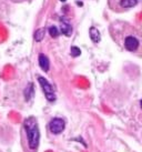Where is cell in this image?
I'll use <instances>...</instances> for the list:
<instances>
[{"label": "cell", "mask_w": 142, "mask_h": 152, "mask_svg": "<svg viewBox=\"0 0 142 152\" xmlns=\"http://www.w3.org/2000/svg\"><path fill=\"white\" fill-rule=\"evenodd\" d=\"M110 36L122 49L142 58V29L127 21L117 20L109 27Z\"/></svg>", "instance_id": "6da1fadb"}, {"label": "cell", "mask_w": 142, "mask_h": 152, "mask_svg": "<svg viewBox=\"0 0 142 152\" xmlns=\"http://www.w3.org/2000/svg\"><path fill=\"white\" fill-rule=\"evenodd\" d=\"M23 130L27 138L28 148L32 151H37L40 141V130L38 127L37 119L34 117H29L23 121Z\"/></svg>", "instance_id": "7a4b0ae2"}, {"label": "cell", "mask_w": 142, "mask_h": 152, "mask_svg": "<svg viewBox=\"0 0 142 152\" xmlns=\"http://www.w3.org/2000/svg\"><path fill=\"white\" fill-rule=\"evenodd\" d=\"M138 0H108L109 8L114 12H124L129 9L135 7Z\"/></svg>", "instance_id": "3957f363"}, {"label": "cell", "mask_w": 142, "mask_h": 152, "mask_svg": "<svg viewBox=\"0 0 142 152\" xmlns=\"http://www.w3.org/2000/svg\"><path fill=\"white\" fill-rule=\"evenodd\" d=\"M38 81H39V83L41 86L42 88V91L45 93V96H46L47 100L50 102H53L56 100V93H54V90L52 88V86L48 82L47 79H45L43 77H38Z\"/></svg>", "instance_id": "277c9868"}, {"label": "cell", "mask_w": 142, "mask_h": 152, "mask_svg": "<svg viewBox=\"0 0 142 152\" xmlns=\"http://www.w3.org/2000/svg\"><path fill=\"white\" fill-rule=\"evenodd\" d=\"M66 123L61 118H54L52 119L49 123V129L53 134H59L64 130Z\"/></svg>", "instance_id": "5b68a950"}, {"label": "cell", "mask_w": 142, "mask_h": 152, "mask_svg": "<svg viewBox=\"0 0 142 152\" xmlns=\"http://www.w3.org/2000/svg\"><path fill=\"white\" fill-rule=\"evenodd\" d=\"M38 61H39V66L45 72H48L50 69V61L48 59V57L43 53H40L38 57Z\"/></svg>", "instance_id": "8992f818"}, {"label": "cell", "mask_w": 142, "mask_h": 152, "mask_svg": "<svg viewBox=\"0 0 142 152\" xmlns=\"http://www.w3.org/2000/svg\"><path fill=\"white\" fill-rule=\"evenodd\" d=\"M60 32L67 37H70L71 34H72V27L68 21L66 20H61V23H60Z\"/></svg>", "instance_id": "52a82bcc"}, {"label": "cell", "mask_w": 142, "mask_h": 152, "mask_svg": "<svg viewBox=\"0 0 142 152\" xmlns=\"http://www.w3.org/2000/svg\"><path fill=\"white\" fill-rule=\"evenodd\" d=\"M89 36H90V38H91L92 42H94V43L100 42V40H101L100 31L97 29L96 27H91V28L89 29Z\"/></svg>", "instance_id": "ba28073f"}, {"label": "cell", "mask_w": 142, "mask_h": 152, "mask_svg": "<svg viewBox=\"0 0 142 152\" xmlns=\"http://www.w3.org/2000/svg\"><path fill=\"white\" fill-rule=\"evenodd\" d=\"M45 36H46V28H39L38 30H36V32H34V41L40 42V41L43 40Z\"/></svg>", "instance_id": "9c48e42d"}, {"label": "cell", "mask_w": 142, "mask_h": 152, "mask_svg": "<svg viewBox=\"0 0 142 152\" xmlns=\"http://www.w3.org/2000/svg\"><path fill=\"white\" fill-rule=\"evenodd\" d=\"M34 85L32 83H29L27 86V88L25 89V98L27 101H29L31 98L34 97Z\"/></svg>", "instance_id": "30bf717a"}, {"label": "cell", "mask_w": 142, "mask_h": 152, "mask_svg": "<svg viewBox=\"0 0 142 152\" xmlns=\"http://www.w3.org/2000/svg\"><path fill=\"white\" fill-rule=\"evenodd\" d=\"M48 31H49V34H50L52 38H57L59 34H60L59 29L57 28V27H54V26H51L50 28L48 29Z\"/></svg>", "instance_id": "8fae6325"}, {"label": "cell", "mask_w": 142, "mask_h": 152, "mask_svg": "<svg viewBox=\"0 0 142 152\" xmlns=\"http://www.w3.org/2000/svg\"><path fill=\"white\" fill-rule=\"evenodd\" d=\"M70 53H71V56L72 57H79L80 55H81V50H80L78 47H75V46H73V47H71V49H70Z\"/></svg>", "instance_id": "7c38bea8"}, {"label": "cell", "mask_w": 142, "mask_h": 152, "mask_svg": "<svg viewBox=\"0 0 142 152\" xmlns=\"http://www.w3.org/2000/svg\"><path fill=\"white\" fill-rule=\"evenodd\" d=\"M140 106H141V108H142V100L140 101Z\"/></svg>", "instance_id": "4fadbf2b"}, {"label": "cell", "mask_w": 142, "mask_h": 152, "mask_svg": "<svg viewBox=\"0 0 142 152\" xmlns=\"http://www.w3.org/2000/svg\"><path fill=\"white\" fill-rule=\"evenodd\" d=\"M60 1H62V2H64V1H67V0H60Z\"/></svg>", "instance_id": "5bb4252c"}]
</instances>
